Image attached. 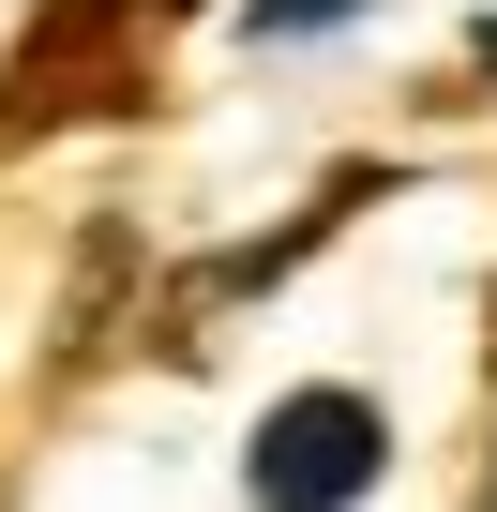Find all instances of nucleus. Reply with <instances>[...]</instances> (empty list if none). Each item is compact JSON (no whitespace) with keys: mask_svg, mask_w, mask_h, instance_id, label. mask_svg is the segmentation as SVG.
Wrapping results in <instances>:
<instances>
[{"mask_svg":"<svg viewBox=\"0 0 497 512\" xmlns=\"http://www.w3.org/2000/svg\"><path fill=\"white\" fill-rule=\"evenodd\" d=\"M377 482H392V422H377V392H347V377L287 392L257 437H241V497H257V512H362Z\"/></svg>","mask_w":497,"mask_h":512,"instance_id":"f257e3e1","label":"nucleus"},{"mask_svg":"<svg viewBox=\"0 0 497 512\" xmlns=\"http://www.w3.org/2000/svg\"><path fill=\"white\" fill-rule=\"evenodd\" d=\"M332 16H362V0H257V31L287 46V31H332Z\"/></svg>","mask_w":497,"mask_h":512,"instance_id":"f03ea898","label":"nucleus"}]
</instances>
